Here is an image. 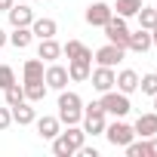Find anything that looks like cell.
<instances>
[{
	"mask_svg": "<svg viewBox=\"0 0 157 157\" xmlns=\"http://www.w3.org/2000/svg\"><path fill=\"white\" fill-rule=\"evenodd\" d=\"M56 117H59L65 126H71V123H80V120H83V99L65 86V90L59 93V114H56Z\"/></svg>",
	"mask_w": 157,
	"mask_h": 157,
	"instance_id": "1",
	"label": "cell"
},
{
	"mask_svg": "<svg viewBox=\"0 0 157 157\" xmlns=\"http://www.w3.org/2000/svg\"><path fill=\"white\" fill-rule=\"evenodd\" d=\"M105 126H108V120H105L102 102H90L83 108V132L86 136H105Z\"/></svg>",
	"mask_w": 157,
	"mask_h": 157,
	"instance_id": "2",
	"label": "cell"
},
{
	"mask_svg": "<svg viewBox=\"0 0 157 157\" xmlns=\"http://www.w3.org/2000/svg\"><path fill=\"white\" fill-rule=\"evenodd\" d=\"M102 108H105V114H114V117H126L129 111H132V105H129V96L126 93H120V90H108V93H102Z\"/></svg>",
	"mask_w": 157,
	"mask_h": 157,
	"instance_id": "3",
	"label": "cell"
},
{
	"mask_svg": "<svg viewBox=\"0 0 157 157\" xmlns=\"http://www.w3.org/2000/svg\"><path fill=\"white\" fill-rule=\"evenodd\" d=\"M105 136H108V142H111L114 148H126V145L136 139V129H132L129 123H123V120H114V123L105 126Z\"/></svg>",
	"mask_w": 157,
	"mask_h": 157,
	"instance_id": "4",
	"label": "cell"
},
{
	"mask_svg": "<svg viewBox=\"0 0 157 157\" xmlns=\"http://www.w3.org/2000/svg\"><path fill=\"white\" fill-rule=\"evenodd\" d=\"M43 83H46V90H56V93H62V90L71 83L68 68H65V65H56V62H49V65H46V71H43Z\"/></svg>",
	"mask_w": 157,
	"mask_h": 157,
	"instance_id": "5",
	"label": "cell"
},
{
	"mask_svg": "<svg viewBox=\"0 0 157 157\" xmlns=\"http://www.w3.org/2000/svg\"><path fill=\"white\" fill-rule=\"evenodd\" d=\"M105 37H108V43L126 46V40H129V28H126V19L114 13V16L108 19V25H105Z\"/></svg>",
	"mask_w": 157,
	"mask_h": 157,
	"instance_id": "6",
	"label": "cell"
},
{
	"mask_svg": "<svg viewBox=\"0 0 157 157\" xmlns=\"http://www.w3.org/2000/svg\"><path fill=\"white\" fill-rule=\"evenodd\" d=\"M123 56H126V46H117V43H105V46H99V49L93 52V59H96L99 65H105V68L120 65Z\"/></svg>",
	"mask_w": 157,
	"mask_h": 157,
	"instance_id": "7",
	"label": "cell"
},
{
	"mask_svg": "<svg viewBox=\"0 0 157 157\" xmlns=\"http://www.w3.org/2000/svg\"><path fill=\"white\" fill-rule=\"evenodd\" d=\"M114 16V10L108 6V3H90L86 6V13H83V19H86V25H93V28H105L108 25V19Z\"/></svg>",
	"mask_w": 157,
	"mask_h": 157,
	"instance_id": "8",
	"label": "cell"
},
{
	"mask_svg": "<svg viewBox=\"0 0 157 157\" xmlns=\"http://www.w3.org/2000/svg\"><path fill=\"white\" fill-rule=\"evenodd\" d=\"M114 68H105V65H99L96 71H90V80H93V90H99V93H108V90H114Z\"/></svg>",
	"mask_w": 157,
	"mask_h": 157,
	"instance_id": "9",
	"label": "cell"
},
{
	"mask_svg": "<svg viewBox=\"0 0 157 157\" xmlns=\"http://www.w3.org/2000/svg\"><path fill=\"white\" fill-rule=\"evenodd\" d=\"M6 16H10V25L13 28H31V22H34V10L25 6V3H13Z\"/></svg>",
	"mask_w": 157,
	"mask_h": 157,
	"instance_id": "10",
	"label": "cell"
},
{
	"mask_svg": "<svg viewBox=\"0 0 157 157\" xmlns=\"http://www.w3.org/2000/svg\"><path fill=\"white\" fill-rule=\"evenodd\" d=\"M154 43H151V31L148 28H139V31H129V40H126V49L129 52H148Z\"/></svg>",
	"mask_w": 157,
	"mask_h": 157,
	"instance_id": "11",
	"label": "cell"
},
{
	"mask_svg": "<svg viewBox=\"0 0 157 157\" xmlns=\"http://www.w3.org/2000/svg\"><path fill=\"white\" fill-rule=\"evenodd\" d=\"M62 56H68V62H93V49L86 46V43H80V40H68L65 46H62Z\"/></svg>",
	"mask_w": 157,
	"mask_h": 157,
	"instance_id": "12",
	"label": "cell"
},
{
	"mask_svg": "<svg viewBox=\"0 0 157 157\" xmlns=\"http://www.w3.org/2000/svg\"><path fill=\"white\" fill-rule=\"evenodd\" d=\"M37 120V111H34V102H19L16 108H13V123H19V126H31Z\"/></svg>",
	"mask_w": 157,
	"mask_h": 157,
	"instance_id": "13",
	"label": "cell"
},
{
	"mask_svg": "<svg viewBox=\"0 0 157 157\" xmlns=\"http://www.w3.org/2000/svg\"><path fill=\"white\" fill-rule=\"evenodd\" d=\"M34 123H37V136L46 139V142H52V139L62 132V120H59V117H37Z\"/></svg>",
	"mask_w": 157,
	"mask_h": 157,
	"instance_id": "14",
	"label": "cell"
},
{
	"mask_svg": "<svg viewBox=\"0 0 157 157\" xmlns=\"http://www.w3.org/2000/svg\"><path fill=\"white\" fill-rule=\"evenodd\" d=\"M136 136L139 139H151V136H157V111H151V114H139V120H136Z\"/></svg>",
	"mask_w": 157,
	"mask_h": 157,
	"instance_id": "15",
	"label": "cell"
},
{
	"mask_svg": "<svg viewBox=\"0 0 157 157\" xmlns=\"http://www.w3.org/2000/svg\"><path fill=\"white\" fill-rule=\"evenodd\" d=\"M114 86H117L120 93H126V96L136 93V90H139V74H136L132 68H123V71L114 77Z\"/></svg>",
	"mask_w": 157,
	"mask_h": 157,
	"instance_id": "16",
	"label": "cell"
},
{
	"mask_svg": "<svg viewBox=\"0 0 157 157\" xmlns=\"http://www.w3.org/2000/svg\"><path fill=\"white\" fill-rule=\"evenodd\" d=\"M31 34L37 40H46V37H56L59 34V25H56V19H34L31 22Z\"/></svg>",
	"mask_w": 157,
	"mask_h": 157,
	"instance_id": "17",
	"label": "cell"
},
{
	"mask_svg": "<svg viewBox=\"0 0 157 157\" xmlns=\"http://www.w3.org/2000/svg\"><path fill=\"white\" fill-rule=\"evenodd\" d=\"M62 56V43L56 40V37H46V40H40V46H37V59H43L46 65L49 62H56Z\"/></svg>",
	"mask_w": 157,
	"mask_h": 157,
	"instance_id": "18",
	"label": "cell"
},
{
	"mask_svg": "<svg viewBox=\"0 0 157 157\" xmlns=\"http://www.w3.org/2000/svg\"><path fill=\"white\" fill-rule=\"evenodd\" d=\"M90 71H93V62H68V77L71 83H86L90 80Z\"/></svg>",
	"mask_w": 157,
	"mask_h": 157,
	"instance_id": "19",
	"label": "cell"
},
{
	"mask_svg": "<svg viewBox=\"0 0 157 157\" xmlns=\"http://www.w3.org/2000/svg\"><path fill=\"white\" fill-rule=\"evenodd\" d=\"M43 59H28L25 65H22V77H25V83L28 80H43Z\"/></svg>",
	"mask_w": 157,
	"mask_h": 157,
	"instance_id": "20",
	"label": "cell"
},
{
	"mask_svg": "<svg viewBox=\"0 0 157 157\" xmlns=\"http://www.w3.org/2000/svg\"><path fill=\"white\" fill-rule=\"evenodd\" d=\"M22 90H25L28 102H43L46 99V83L43 80H28V83H22Z\"/></svg>",
	"mask_w": 157,
	"mask_h": 157,
	"instance_id": "21",
	"label": "cell"
},
{
	"mask_svg": "<svg viewBox=\"0 0 157 157\" xmlns=\"http://www.w3.org/2000/svg\"><path fill=\"white\" fill-rule=\"evenodd\" d=\"M31 40H34L31 28H13V34H10V43H13L16 49H28V46H31Z\"/></svg>",
	"mask_w": 157,
	"mask_h": 157,
	"instance_id": "22",
	"label": "cell"
},
{
	"mask_svg": "<svg viewBox=\"0 0 157 157\" xmlns=\"http://www.w3.org/2000/svg\"><path fill=\"white\" fill-rule=\"evenodd\" d=\"M117 16H123V19H129V16H136L139 10H142V0H117V3L111 6Z\"/></svg>",
	"mask_w": 157,
	"mask_h": 157,
	"instance_id": "23",
	"label": "cell"
},
{
	"mask_svg": "<svg viewBox=\"0 0 157 157\" xmlns=\"http://www.w3.org/2000/svg\"><path fill=\"white\" fill-rule=\"evenodd\" d=\"M62 136L68 139V145H71L74 151H77V148H80L83 142H86V132H83V126H77V123H71V126H68V129H65Z\"/></svg>",
	"mask_w": 157,
	"mask_h": 157,
	"instance_id": "24",
	"label": "cell"
},
{
	"mask_svg": "<svg viewBox=\"0 0 157 157\" xmlns=\"http://www.w3.org/2000/svg\"><path fill=\"white\" fill-rule=\"evenodd\" d=\"M136 19H139V28H154V22H157V6H142L139 13H136Z\"/></svg>",
	"mask_w": 157,
	"mask_h": 157,
	"instance_id": "25",
	"label": "cell"
},
{
	"mask_svg": "<svg viewBox=\"0 0 157 157\" xmlns=\"http://www.w3.org/2000/svg\"><path fill=\"white\" fill-rule=\"evenodd\" d=\"M52 154H56V157H74L77 151H74V148L68 145V139H65V136L59 132V136L52 139Z\"/></svg>",
	"mask_w": 157,
	"mask_h": 157,
	"instance_id": "26",
	"label": "cell"
},
{
	"mask_svg": "<svg viewBox=\"0 0 157 157\" xmlns=\"http://www.w3.org/2000/svg\"><path fill=\"white\" fill-rule=\"evenodd\" d=\"M3 96H6V105H10V108H16L19 102H25V90H22L19 83L6 86V90H3Z\"/></svg>",
	"mask_w": 157,
	"mask_h": 157,
	"instance_id": "27",
	"label": "cell"
},
{
	"mask_svg": "<svg viewBox=\"0 0 157 157\" xmlns=\"http://www.w3.org/2000/svg\"><path fill=\"white\" fill-rule=\"evenodd\" d=\"M139 90H142L145 96H157V74H154V71L145 74V77H139Z\"/></svg>",
	"mask_w": 157,
	"mask_h": 157,
	"instance_id": "28",
	"label": "cell"
},
{
	"mask_svg": "<svg viewBox=\"0 0 157 157\" xmlns=\"http://www.w3.org/2000/svg\"><path fill=\"white\" fill-rule=\"evenodd\" d=\"M126 154H129V157H151V151H148V139H142V142H129V145H126Z\"/></svg>",
	"mask_w": 157,
	"mask_h": 157,
	"instance_id": "29",
	"label": "cell"
},
{
	"mask_svg": "<svg viewBox=\"0 0 157 157\" xmlns=\"http://www.w3.org/2000/svg\"><path fill=\"white\" fill-rule=\"evenodd\" d=\"M16 83V71L10 68V65H0V90H6V86H13Z\"/></svg>",
	"mask_w": 157,
	"mask_h": 157,
	"instance_id": "30",
	"label": "cell"
},
{
	"mask_svg": "<svg viewBox=\"0 0 157 157\" xmlns=\"http://www.w3.org/2000/svg\"><path fill=\"white\" fill-rule=\"evenodd\" d=\"M10 126H13V108L6 105V108H0V132L10 129Z\"/></svg>",
	"mask_w": 157,
	"mask_h": 157,
	"instance_id": "31",
	"label": "cell"
},
{
	"mask_svg": "<svg viewBox=\"0 0 157 157\" xmlns=\"http://www.w3.org/2000/svg\"><path fill=\"white\" fill-rule=\"evenodd\" d=\"M77 154H80V157H99V151H96V148H90L86 142H83L80 148H77Z\"/></svg>",
	"mask_w": 157,
	"mask_h": 157,
	"instance_id": "32",
	"label": "cell"
},
{
	"mask_svg": "<svg viewBox=\"0 0 157 157\" xmlns=\"http://www.w3.org/2000/svg\"><path fill=\"white\" fill-rule=\"evenodd\" d=\"M148 151H151V157H157V136L148 139Z\"/></svg>",
	"mask_w": 157,
	"mask_h": 157,
	"instance_id": "33",
	"label": "cell"
},
{
	"mask_svg": "<svg viewBox=\"0 0 157 157\" xmlns=\"http://www.w3.org/2000/svg\"><path fill=\"white\" fill-rule=\"evenodd\" d=\"M13 3H16V0H0V13H10Z\"/></svg>",
	"mask_w": 157,
	"mask_h": 157,
	"instance_id": "34",
	"label": "cell"
},
{
	"mask_svg": "<svg viewBox=\"0 0 157 157\" xmlns=\"http://www.w3.org/2000/svg\"><path fill=\"white\" fill-rule=\"evenodd\" d=\"M6 43H10V34H6V31H3V28H0V49H3V46H6Z\"/></svg>",
	"mask_w": 157,
	"mask_h": 157,
	"instance_id": "35",
	"label": "cell"
},
{
	"mask_svg": "<svg viewBox=\"0 0 157 157\" xmlns=\"http://www.w3.org/2000/svg\"><path fill=\"white\" fill-rule=\"evenodd\" d=\"M151 43L157 46V22H154V28H151Z\"/></svg>",
	"mask_w": 157,
	"mask_h": 157,
	"instance_id": "36",
	"label": "cell"
},
{
	"mask_svg": "<svg viewBox=\"0 0 157 157\" xmlns=\"http://www.w3.org/2000/svg\"><path fill=\"white\" fill-rule=\"evenodd\" d=\"M154 111H157V96H154Z\"/></svg>",
	"mask_w": 157,
	"mask_h": 157,
	"instance_id": "37",
	"label": "cell"
}]
</instances>
